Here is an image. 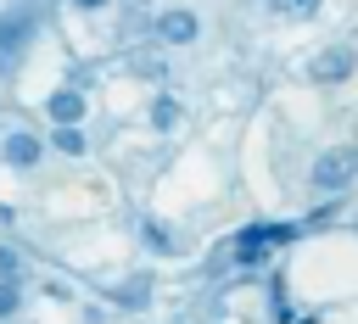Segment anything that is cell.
<instances>
[{
	"label": "cell",
	"mask_w": 358,
	"mask_h": 324,
	"mask_svg": "<svg viewBox=\"0 0 358 324\" xmlns=\"http://www.w3.org/2000/svg\"><path fill=\"white\" fill-rule=\"evenodd\" d=\"M358 179V151L352 145H336L313 162V190H347Z\"/></svg>",
	"instance_id": "1"
},
{
	"label": "cell",
	"mask_w": 358,
	"mask_h": 324,
	"mask_svg": "<svg viewBox=\"0 0 358 324\" xmlns=\"http://www.w3.org/2000/svg\"><path fill=\"white\" fill-rule=\"evenodd\" d=\"M6 162H11V168H34V162H39V140H34V134H11V140H6Z\"/></svg>",
	"instance_id": "6"
},
{
	"label": "cell",
	"mask_w": 358,
	"mask_h": 324,
	"mask_svg": "<svg viewBox=\"0 0 358 324\" xmlns=\"http://www.w3.org/2000/svg\"><path fill=\"white\" fill-rule=\"evenodd\" d=\"M151 123H157V128H173V123H179V101H173V95H162V101L151 106Z\"/></svg>",
	"instance_id": "8"
},
{
	"label": "cell",
	"mask_w": 358,
	"mask_h": 324,
	"mask_svg": "<svg viewBox=\"0 0 358 324\" xmlns=\"http://www.w3.org/2000/svg\"><path fill=\"white\" fill-rule=\"evenodd\" d=\"M157 34H162L168 45H190V39H196V11H185V6H179V11H162V17H157Z\"/></svg>",
	"instance_id": "5"
},
{
	"label": "cell",
	"mask_w": 358,
	"mask_h": 324,
	"mask_svg": "<svg viewBox=\"0 0 358 324\" xmlns=\"http://www.w3.org/2000/svg\"><path fill=\"white\" fill-rule=\"evenodd\" d=\"M140 302H145V285H140V279H134V285H123V307H140Z\"/></svg>",
	"instance_id": "11"
},
{
	"label": "cell",
	"mask_w": 358,
	"mask_h": 324,
	"mask_svg": "<svg viewBox=\"0 0 358 324\" xmlns=\"http://www.w3.org/2000/svg\"><path fill=\"white\" fill-rule=\"evenodd\" d=\"M352 61H358V50H352V45H330V50H319V56H313V78H319V84L347 78V73H352Z\"/></svg>",
	"instance_id": "3"
},
{
	"label": "cell",
	"mask_w": 358,
	"mask_h": 324,
	"mask_svg": "<svg viewBox=\"0 0 358 324\" xmlns=\"http://www.w3.org/2000/svg\"><path fill=\"white\" fill-rule=\"evenodd\" d=\"M268 6H274V11H313L319 0H268Z\"/></svg>",
	"instance_id": "13"
},
{
	"label": "cell",
	"mask_w": 358,
	"mask_h": 324,
	"mask_svg": "<svg viewBox=\"0 0 358 324\" xmlns=\"http://www.w3.org/2000/svg\"><path fill=\"white\" fill-rule=\"evenodd\" d=\"M140 235H145V246H157V251H173V235H168V223L145 218V223H140Z\"/></svg>",
	"instance_id": "7"
},
{
	"label": "cell",
	"mask_w": 358,
	"mask_h": 324,
	"mask_svg": "<svg viewBox=\"0 0 358 324\" xmlns=\"http://www.w3.org/2000/svg\"><path fill=\"white\" fill-rule=\"evenodd\" d=\"M78 6H106V0H78Z\"/></svg>",
	"instance_id": "14"
},
{
	"label": "cell",
	"mask_w": 358,
	"mask_h": 324,
	"mask_svg": "<svg viewBox=\"0 0 358 324\" xmlns=\"http://www.w3.org/2000/svg\"><path fill=\"white\" fill-rule=\"evenodd\" d=\"M45 112L56 117V128H78V117H84V95L62 84V89H56V95L45 101Z\"/></svg>",
	"instance_id": "4"
},
{
	"label": "cell",
	"mask_w": 358,
	"mask_h": 324,
	"mask_svg": "<svg viewBox=\"0 0 358 324\" xmlns=\"http://www.w3.org/2000/svg\"><path fill=\"white\" fill-rule=\"evenodd\" d=\"M17 274H22V257H17V251H11V246H0V279H6V285H11V279H17Z\"/></svg>",
	"instance_id": "10"
},
{
	"label": "cell",
	"mask_w": 358,
	"mask_h": 324,
	"mask_svg": "<svg viewBox=\"0 0 358 324\" xmlns=\"http://www.w3.org/2000/svg\"><path fill=\"white\" fill-rule=\"evenodd\" d=\"M11 307H17V285H6V279H0V318H6Z\"/></svg>",
	"instance_id": "12"
},
{
	"label": "cell",
	"mask_w": 358,
	"mask_h": 324,
	"mask_svg": "<svg viewBox=\"0 0 358 324\" xmlns=\"http://www.w3.org/2000/svg\"><path fill=\"white\" fill-rule=\"evenodd\" d=\"M291 235H296L291 223H257V229H246V235L235 240V257L252 268V263H263V257H268V246H274V240H291Z\"/></svg>",
	"instance_id": "2"
},
{
	"label": "cell",
	"mask_w": 358,
	"mask_h": 324,
	"mask_svg": "<svg viewBox=\"0 0 358 324\" xmlns=\"http://www.w3.org/2000/svg\"><path fill=\"white\" fill-rule=\"evenodd\" d=\"M56 151H62V156H78V151H84V134H78V128H56Z\"/></svg>",
	"instance_id": "9"
}]
</instances>
